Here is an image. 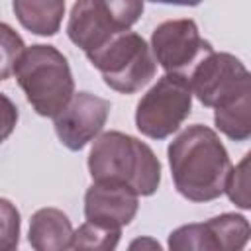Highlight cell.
Returning a JSON list of instances; mask_svg holds the SVG:
<instances>
[{"label":"cell","mask_w":251,"mask_h":251,"mask_svg":"<svg viewBox=\"0 0 251 251\" xmlns=\"http://www.w3.org/2000/svg\"><path fill=\"white\" fill-rule=\"evenodd\" d=\"M176 192L190 202H212L224 194L231 159L220 135L202 124L184 127L167 147Z\"/></svg>","instance_id":"cell-1"},{"label":"cell","mask_w":251,"mask_h":251,"mask_svg":"<svg viewBox=\"0 0 251 251\" xmlns=\"http://www.w3.org/2000/svg\"><path fill=\"white\" fill-rule=\"evenodd\" d=\"M92 182L108 180L129 186L137 196H151L161 184V163L141 139L124 131H102L88 153Z\"/></svg>","instance_id":"cell-2"},{"label":"cell","mask_w":251,"mask_h":251,"mask_svg":"<svg viewBox=\"0 0 251 251\" xmlns=\"http://www.w3.org/2000/svg\"><path fill=\"white\" fill-rule=\"evenodd\" d=\"M14 76L25 100L43 118H55L75 94L71 65L55 45L35 43L25 47Z\"/></svg>","instance_id":"cell-3"},{"label":"cell","mask_w":251,"mask_h":251,"mask_svg":"<svg viewBox=\"0 0 251 251\" xmlns=\"http://www.w3.org/2000/svg\"><path fill=\"white\" fill-rule=\"evenodd\" d=\"M141 14L143 2L139 0H78L69 14L67 35L84 55H92L129 31Z\"/></svg>","instance_id":"cell-4"},{"label":"cell","mask_w":251,"mask_h":251,"mask_svg":"<svg viewBox=\"0 0 251 251\" xmlns=\"http://www.w3.org/2000/svg\"><path fill=\"white\" fill-rule=\"evenodd\" d=\"M86 59L100 71L104 84L120 94L139 92L157 73L149 43L131 29L114 37L100 51L86 55Z\"/></svg>","instance_id":"cell-5"},{"label":"cell","mask_w":251,"mask_h":251,"mask_svg":"<svg viewBox=\"0 0 251 251\" xmlns=\"http://www.w3.org/2000/svg\"><path fill=\"white\" fill-rule=\"evenodd\" d=\"M192 112V90L184 75L165 73L137 102L135 127L149 139H167Z\"/></svg>","instance_id":"cell-6"},{"label":"cell","mask_w":251,"mask_h":251,"mask_svg":"<svg viewBox=\"0 0 251 251\" xmlns=\"http://www.w3.org/2000/svg\"><path fill=\"white\" fill-rule=\"evenodd\" d=\"M192 96L206 108H222L251 92L247 67L231 53L212 51L186 76Z\"/></svg>","instance_id":"cell-7"},{"label":"cell","mask_w":251,"mask_h":251,"mask_svg":"<svg viewBox=\"0 0 251 251\" xmlns=\"http://www.w3.org/2000/svg\"><path fill=\"white\" fill-rule=\"evenodd\" d=\"M149 47L155 63H159L165 73L184 76H188L190 71L214 51L210 41L200 35L196 22L190 18L167 20L159 24L151 33Z\"/></svg>","instance_id":"cell-8"},{"label":"cell","mask_w":251,"mask_h":251,"mask_svg":"<svg viewBox=\"0 0 251 251\" xmlns=\"http://www.w3.org/2000/svg\"><path fill=\"white\" fill-rule=\"evenodd\" d=\"M112 104L92 92H75L69 104L53 118L55 133L69 151H80L94 141L110 116Z\"/></svg>","instance_id":"cell-9"},{"label":"cell","mask_w":251,"mask_h":251,"mask_svg":"<svg viewBox=\"0 0 251 251\" xmlns=\"http://www.w3.org/2000/svg\"><path fill=\"white\" fill-rule=\"evenodd\" d=\"M139 208V196L126 184L98 180L92 182L84 194V216L86 222L124 227L131 224Z\"/></svg>","instance_id":"cell-10"},{"label":"cell","mask_w":251,"mask_h":251,"mask_svg":"<svg viewBox=\"0 0 251 251\" xmlns=\"http://www.w3.org/2000/svg\"><path fill=\"white\" fill-rule=\"evenodd\" d=\"M73 231V224L63 210L39 208L29 220L27 241L33 251H69Z\"/></svg>","instance_id":"cell-11"},{"label":"cell","mask_w":251,"mask_h":251,"mask_svg":"<svg viewBox=\"0 0 251 251\" xmlns=\"http://www.w3.org/2000/svg\"><path fill=\"white\" fill-rule=\"evenodd\" d=\"M12 10L18 22L33 35L51 37L61 29L65 16L63 0H14Z\"/></svg>","instance_id":"cell-12"},{"label":"cell","mask_w":251,"mask_h":251,"mask_svg":"<svg viewBox=\"0 0 251 251\" xmlns=\"http://www.w3.org/2000/svg\"><path fill=\"white\" fill-rule=\"evenodd\" d=\"M216 127L233 141H247L251 137V92L214 110Z\"/></svg>","instance_id":"cell-13"},{"label":"cell","mask_w":251,"mask_h":251,"mask_svg":"<svg viewBox=\"0 0 251 251\" xmlns=\"http://www.w3.org/2000/svg\"><path fill=\"white\" fill-rule=\"evenodd\" d=\"M206 226L214 233L222 251H243L249 241V235H251L249 220L235 212H226V214L214 216V218L206 220Z\"/></svg>","instance_id":"cell-14"},{"label":"cell","mask_w":251,"mask_h":251,"mask_svg":"<svg viewBox=\"0 0 251 251\" xmlns=\"http://www.w3.org/2000/svg\"><path fill=\"white\" fill-rule=\"evenodd\" d=\"M122 237L120 227H108L92 222H84L73 231V251H116Z\"/></svg>","instance_id":"cell-15"},{"label":"cell","mask_w":251,"mask_h":251,"mask_svg":"<svg viewBox=\"0 0 251 251\" xmlns=\"http://www.w3.org/2000/svg\"><path fill=\"white\" fill-rule=\"evenodd\" d=\"M169 251H222L206 222L184 224L169 233Z\"/></svg>","instance_id":"cell-16"},{"label":"cell","mask_w":251,"mask_h":251,"mask_svg":"<svg viewBox=\"0 0 251 251\" xmlns=\"http://www.w3.org/2000/svg\"><path fill=\"white\" fill-rule=\"evenodd\" d=\"M24 51L25 43L22 35L12 25L0 22V80H6L14 75Z\"/></svg>","instance_id":"cell-17"},{"label":"cell","mask_w":251,"mask_h":251,"mask_svg":"<svg viewBox=\"0 0 251 251\" xmlns=\"http://www.w3.org/2000/svg\"><path fill=\"white\" fill-rule=\"evenodd\" d=\"M249 153L243 155V159L231 167L227 180H226V188L224 194H227V198L241 210H249L251 202H249Z\"/></svg>","instance_id":"cell-18"},{"label":"cell","mask_w":251,"mask_h":251,"mask_svg":"<svg viewBox=\"0 0 251 251\" xmlns=\"http://www.w3.org/2000/svg\"><path fill=\"white\" fill-rule=\"evenodd\" d=\"M20 231L22 218L18 208L8 198H0V251H18Z\"/></svg>","instance_id":"cell-19"},{"label":"cell","mask_w":251,"mask_h":251,"mask_svg":"<svg viewBox=\"0 0 251 251\" xmlns=\"http://www.w3.org/2000/svg\"><path fill=\"white\" fill-rule=\"evenodd\" d=\"M18 106L12 102L10 96L0 92V145L14 133L16 124H18Z\"/></svg>","instance_id":"cell-20"},{"label":"cell","mask_w":251,"mask_h":251,"mask_svg":"<svg viewBox=\"0 0 251 251\" xmlns=\"http://www.w3.org/2000/svg\"><path fill=\"white\" fill-rule=\"evenodd\" d=\"M126 251H165V249H163V245L155 237H151V235H139V237H135V239L129 241V245H127Z\"/></svg>","instance_id":"cell-21"}]
</instances>
